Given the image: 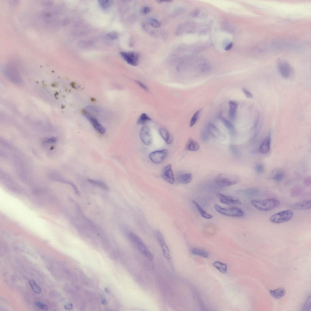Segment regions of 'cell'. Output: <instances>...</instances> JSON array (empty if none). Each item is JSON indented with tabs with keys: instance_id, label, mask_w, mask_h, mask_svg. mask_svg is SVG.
Masks as SVG:
<instances>
[{
	"instance_id": "cell-26",
	"label": "cell",
	"mask_w": 311,
	"mask_h": 311,
	"mask_svg": "<svg viewBox=\"0 0 311 311\" xmlns=\"http://www.w3.org/2000/svg\"><path fill=\"white\" fill-rule=\"evenodd\" d=\"M160 133L161 137L166 143L167 144H170L171 141L167 131L166 129L162 128L160 129Z\"/></svg>"
},
{
	"instance_id": "cell-8",
	"label": "cell",
	"mask_w": 311,
	"mask_h": 311,
	"mask_svg": "<svg viewBox=\"0 0 311 311\" xmlns=\"http://www.w3.org/2000/svg\"><path fill=\"white\" fill-rule=\"evenodd\" d=\"M167 154V150L164 149L152 152L150 154L149 157L153 162L156 164H159L164 160Z\"/></svg>"
},
{
	"instance_id": "cell-40",
	"label": "cell",
	"mask_w": 311,
	"mask_h": 311,
	"mask_svg": "<svg viewBox=\"0 0 311 311\" xmlns=\"http://www.w3.org/2000/svg\"><path fill=\"white\" fill-rule=\"evenodd\" d=\"M201 137L202 140L204 142H207L209 140V135L206 131H203L202 133Z\"/></svg>"
},
{
	"instance_id": "cell-34",
	"label": "cell",
	"mask_w": 311,
	"mask_h": 311,
	"mask_svg": "<svg viewBox=\"0 0 311 311\" xmlns=\"http://www.w3.org/2000/svg\"><path fill=\"white\" fill-rule=\"evenodd\" d=\"M148 22L152 27L154 28H159L160 26V24L159 21L154 18H149Z\"/></svg>"
},
{
	"instance_id": "cell-29",
	"label": "cell",
	"mask_w": 311,
	"mask_h": 311,
	"mask_svg": "<svg viewBox=\"0 0 311 311\" xmlns=\"http://www.w3.org/2000/svg\"><path fill=\"white\" fill-rule=\"evenodd\" d=\"M29 283L34 292L38 294L41 293V290L35 281L33 280H31L29 281Z\"/></svg>"
},
{
	"instance_id": "cell-24",
	"label": "cell",
	"mask_w": 311,
	"mask_h": 311,
	"mask_svg": "<svg viewBox=\"0 0 311 311\" xmlns=\"http://www.w3.org/2000/svg\"><path fill=\"white\" fill-rule=\"evenodd\" d=\"M242 193L248 197H253L258 195L259 191L254 188L247 189L241 191Z\"/></svg>"
},
{
	"instance_id": "cell-17",
	"label": "cell",
	"mask_w": 311,
	"mask_h": 311,
	"mask_svg": "<svg viewBox=\"0 0 311 311\" xmlns=\"http://www.w3.org/2000/svg\"><path fill=\"white\" fill-rule=\"evenodd\" d=\"M229 105L228 116L231 119L234 120L236 117L238 104L236 102L232 101L229 102Z\"/></svg>"
},
{
	"instance_id": "cell-43",
	"label": "cell",
	"mask_w": 311,
	"mask_h": 311,
	"mask_svg": "<svg viewBox=\"0 0 311 311\" xmlns=\"http://www.w3.org/2000/svg\"><path fill=\"white\" fill-rule=\"evenodd\" d=\"M242 91L246 96L248 98H252L253 96L249 91L245 88L242 89Z\"/></svg>"
},
{
	"instance_id": "cell-45",
	"label": "cell",
	"mask_w": 311,
	"mask_h": 311,
	"mask_svg": "<svg viewBox=\"0 0 311 311\" xmlns=\"http://www.w3.org/2000/svg\"><path fill=\"white\" fill-rule=\"evenodd\" d=\"M150 11V9L148 7H144L142 10V13L144 14H145L149 12Z\"/></svg>"
},
{
	"instance_id": "cell-4",
	"label": "cell",
	"mask_w": 311,
	"mask_h": 311,
	"mask_svg": "<svg viewBox=\"0 0 311 311\" xmlns=\"http://www.w3.org/2000/svg\"><path fill=\"white\" fill-rule=\"evenodd\" d=\"M214 207L218 212L225 216L240 217L244 215L243 212L241 209L237 207L224 208L218 205H215Z\"/></svg>"
},
{
	"instance_id": "cell-18",
	"label": "cell",
	"mask_w": 311,
	"mask_h": 311,
	"mask_svg": "<svg viewBox=\"0 0 311 311\" xmlns=\"http://www.w3.org/2000/svg\"><path fill=\"white\" fill-rule=\"evenodd\" d=\"M186 149L191 151H197L200 149V146L198 143L193 139H190L186 146Z\"/></svg>"
},
{
	"instance_id": "cell-19",
	"label": "cell",
	"mask_w": 311,
	"mask_h": 311,
	"mask_svg": "<svg viewBox=\"0 0 311 311\" xmlns=\"http://www.w3.org/2000/svg\"><path fill=\"white\" fill-rule=\"evenodd\" d=\"M221 120L224 125L228 130L230 134L233 136H235L236 134V131L233 124L225 118L222 117Z\"/></svg>"
},
{
	"instance_id": "cell-2",
	"label": "cell",
	"mask_w": 311,
	"mask_h": 311,
	"mask_svg": "<svg viewBox=\"0 0 311 311\" xmlns=\"http://www.w3.org/2000/svg\"><path fill=\"white\" fill-rule=\"evenodd\" d=\"M240 179L236 175L228 173H222L218 174L215 177L216 184L221 187H226L238 183Z\"/></svg>"
},
{
	"instance_id": "cell-12",
	"label": "cell",
	"mask_w": 311,
	"mask_h": 311,
	"mask_svg": "<svg viewBox=\"0 0 311 311\" xmlns=\"http://www.w3.org/2000/svg\"><path fill=\"white\" fill-rule=\"evenodd\" d=\"M140 136L143 143L145 145H150L152 142V137L149 128L144 126L141 129L140 132Z\"/></svg>"
},
{
	"instance_id": "cell-7",
	"label": "cell",
	"mask_w": 311,
	"mask_h": 311,
	"mask_svg": "<svg viewBox=\"0 0 311 311\" xmlns=\"http://www.w3.org/2000/svg\"><path fill=\"white\" fill-rule=\"evenodd\" d=\"M155 234L164 256L167 259L170 260V251L163 235L159 230L156 231Z\"/></svg>"
},
{
	"instance_id": "cell-41",
	"label": "cell",
	"mask_w": 311,
	"mask_h": 311,
	"mask_svg": "<svg viewBox=\"0 0 311 311\" xmlns=\"http://www.w3.org/2000/svg\"><path fill=\"white\" fill-rule=\"evenodd\" d=\"M34 304L37 306L39 307L42 309L46 310L48 309V307L47 305L43 304L40 302H36L34 303Z\"/></svg>"
},
{
	"instance_id": "cell-3",
	"label": "cell",
	"mask_w": 311,
	"mask_h": 311,
	"mask_svg": "<svg viewBox=\"0 0 311 311\" xmlns=\"http://www.w3.org/2000/svg\"><path fill=\"white\" fill-rule=\"evenodd\" d=\"M251 203L258 209L263 211L271 210L278 207L280 203L279 200L274 199L263 200H253Z\"/></svg>"
},
{
	"instance_id": "cell-13",
	"label": "cell",
	"mask_w": 311,
	"mask_h": 311,
	"mask_svg": "<svg viewBox=\"0 0 311 311\" xmlns=\"http://www.w3.org/2000/svg\"><path fill=\"white\" fill-rule=\"evenodd\" d=\"M85 115L96 131L101 134H104L105 133V129L96 118L88 114H86Z\"/></svg>"
},
{
	"instance_id": "cell-27",
	"label": "cell",
	"mask_w": 311,
	"mask_h": 311,
	"mask_svg": "<svg viewBox=\"0 0 311 311\" xmlns=\"http://www.w3.org/2000/svg\"><path fill=\"white\" fill-rule=\"evenodd\" d=\"M213 266L222 273H225L227 271V266L225 264L219 261H216L213 263Z\"/></svg>"
},
{
	"instance_id": "cell-20",
	"label": "cell",
	"mask_w": 311,
	"mask_h": 311,
	"mask_svg": "<svg viewBox=\"0 0 311 311\" xmlns=\"http://www.w3.org/2000/svg\"><path fill=\"white\" fill-rule=\"evenodd\" d=\"M271 295L274 298L279 299L284 296L286 293V291L283 288H280L275 290H270Z\"/></svg>"
},
{
	"instance_id": "cell-23",
	"label": "cell",
	"mask_w": 311,
	"mask_h": 311,
	"mask_svg": "<svg viewBox=\"0 0 311 311\" xmlns=\"http://www.w3.org/2000/svg\"><path fill=\"white\" fill-rule=\"evenodd\" d=\"M284 173L283 171L280 169L274 170L272 172V179L276 182H280L283 179Z\"/></svg>"
},
{
	"instance_id": "cell-35",
	"label": "cell",
	"mask_w": 311,
	"mask_h": 311,
	"mask_svg": "<svg viewBox=\"0 0 311 311\" xmlns=\"http://www.w3.org/2000/svg\"><path fill=\"white\" fill-rule=\"evenodd\" d=\"M230 149L233 154L236 157H238L240 155V153L237 146L234 145H230Z\"/></svg>"
},
{
	"instance_id": "cell-47",
	"label": "cell",
	"mask_w": 311,
	"mask_h": 311,
	"mask_svg": "<svg viewBox=\"0 0 311 311\" xmlns=\"http://www.w3.org/2000/svg\"><path fill=\"white\" fill-rule=\"evenodd\" d=\"M102 303L104 305H106L107 304V301L105 298H102Z\"/></svg>"
},
{
	"instance_id": "cell-37",
	"label": "cell",
	"mask_w": 311,
	"mask_h": 311,
	"mask_svg": "<svg viewBox=\"0 0 311 311\" xmlns=\"http://www.w3.org/2000/svg\"><path fill=\"white\" fill-rule=\"evenodd\" d=\"M264 166L263 164H259L256 166L255 170L257 173L261 174L264 172Z\"/></svg>"
},
{
	"instance_id": "cell-42",
	"label": "cell",
	"mask_w": 311,
	"mask_h": 311,
	"mask_svg": "<svg viewBox=\"0 0 311 311\" xmlns=\"http://www.w3.org/2000/svg\"><path fill=\"white\" fill-rule=\"evenodd\" d=\"M224 49L226 50H228L231 49L233 46V43L230 41H225L224 43Z\"/></svg>"
},
{
	"instance_id": "cell-1",
	"label": "cell",
	"mask_w": 311,
	"mask_h": 311,
	"mask_svg": "<svg viewBox=\"0 0 311 311\" xmlns=\"http://www.w3.org/2000/svg\"><path fill=\"white\" fill-rule=\"evenodd\" d=\"M130 241L142 254L151 261L153 259V254L150 251L142 239L137 235L132 232H129L128 234Z\"/></svg>"
},
{
	"instance_id": "cell-15",
	"label": "cell",
	"mask_w": 311,
	"mask_h": 311,
	"mask_svg": "<svg viewBox=\"0 0 311 311\" xmlns=\"http://www.w3.org/2000/svg\"><path fill=\"white\" fill-rule=\"evenodd\" d=\"M271 138L270 137L266 138L260 145L259 151L261 154H265L268 153L270 149Z\"/></svg>"
},
{
	"instance_id": "cell-6",
	"label": "cell",
	"mask_w": 311,
	"mask_h": 311,
	"mask_svg": "<svg viewBox=\"0 0 311 311\" xmlns=\"http://www.w3.org/2000/svg\"><path fill=\"white\" fill-rule=\"evenodd\" d=\"M120 54L123 59L129 64L134 66L138 65L139 56L137 53L133 51L121 52Z\"/></svg>"
},
{
	"instance_id": "cell-48",
	"label": "cell",
	"mask_w": 311,
	"mask_h": 311,
	"mask_svg": "<svg viewBox=\"0 0 311 311\" xmlns=\"http://www.w3.org/2000/svg\"><path fill=\"white\" fill-rule=\"evenodd\" d=\"M105 292L107 293H108L109 292V290L107 288L105 289Z\"/></svg>"
},
{
	"instance_id": "cell-11",
	"label": "cell",
	"mask_w": 311,
	"mask_h": 311,
	"mask_svg": "<svg viewBox=\"0 0 311 311\" xmlns=\"http://www.w3.org/2000/svg\"><path fill=\"white\" fill-rule=\"evenodd\" d=\"M216 196L221 202L226 205L241 204L240 201L234 197L227 196L220 193H217Z\"/></svg>"
},
{
	"instance_id": "cell-32",
	"label": "cell",
	"mask_w": 311,
	"mask_h": 311,
	"mask_svg": "<svg viewBox=\"0 0 311 311\" xmlns=\"http://www.w3.org/2000/svg\"><path fill=\"white\" fill-rule=\"evenodd\" d=\"M99 4L100 7L103 10H106L109 9L111 5V3L109 1H100Z\"/></svg>"
},
{
	"instance_id": "cell-30",
	"label": "cell",
	"mask_w": 311,
	"mask_h": 311,
	"mask_svg": "<svg viewBox=\"0 0 311 311\" xmlns=\"http://www.w3.org/2000/svg\"><path fill=\"white\" fill-rule=\"evenodd\" d=\"M208 128L209 132L212 136L215 137L218 136L219 134V131L217 128L213 124H209Z\"/></svg>"
},
{
	"instance_id": "cell-46",
	"label": "cell",
	"mask_w": 311,
	"mask_h": 311,
	"mask_svg": "<svg viewBox=\"0 0 311 311\" xmlns=\"http://www.w3.org/2000/svg\"><path fill=\"white\" fill-rule=\"evenodd\" d=\"M64 307L65 309L68 310L71 309L72 308V305L71 304H67Z\"/></svg>"
},
{
	"instance_id": "cell-14",
	"label": "cell",
	"mask_w": 311,
	"mask_h": 311,
	"mask_svg": "<svg viewBox=\"0 0 311 311\" xmlns=\"http://www.w3.org/2000/svg\"><path fill=\"white\" fill-rule=\"evenodd\" d=\"M290 208L296 210H302L310 209L311 208V201L306 200L292 204L290 206Z\"/></svg>"
},
{
	"instance_id": "cell-9",
	"label": "cell",
	"mask_w": 311,
	"mask_h": 311,
	"mask_svg": "<svg viewBox=\"0 0 311 311\" xmlns=\"http://www.w3.org/2000/svg\"><path fill=\"white\" fill-rule=\"evenodd\" d=\"M161 176L162 178L166 182L171 184L174 183V177L170 164L167 165L164 167Z\"/></svg>"
},
{
	"instance_id": "cell-5",
	"label": "cell",
	"mask_w": 311,
	"mask_h": 311,
	"mask_svg": "<svg viewBox=\"0 0 311 311\" xmlns=\"http://www.w3.org/2000/svg\"><path fill=\"white\" fill-rule=\"evenodd\" d=\"M293 215V212L289 210L283 211L276 213L271 216L270 220L276 224L283 223L290 220Z\"/></svg>"
},
{
	"instance_id": "cell-31",
	"label": "cell",
	"mask_w": 311,
	"mask_h": 311,
	"mask_svg": "<svg viewBox=\"0 0 311 311\" xmlns=\"http://www.w3.org/2000/svg\"><path fill=\"white\" fill-rule=\"evenodd\" d=\"M201 110L200 109L198 110L193 116L190 122V125L191 128L198 121Z\"/></svg>"
},
{
	"instance_id": "cell-44",
	"label": "cell",
	"mask_w": 311,
	"mask_h": 311,
	"mask_svg": "<svg viewBox=\"0 0 311 311\" xmlns=\"http://www.w3.org/2000/svg\"><path fill=\"white\" fill-rule=\"evenodd\" d=\"M136 83L138 84L143 89H144L146 91H148L149 89L148 88L142 83L139 81H136Z\"/></svg>"
},
{
	"instance_id": "cell-21",
	"label": "cell",
	"mask_w": 311,
	"mask_h": 311,
	"mask_svg": "<svg viewBox=\"0 0 311 311\" xmlns=\"http://www.w3.org/2000/svg\"><path fill=\"white\" fill-rule=\"evenodd\" d=\"M193 202L196 207L199 213L203 217L207 219H210L212 218V216L204 210L196 201L193 200Z\"/></svg>"
},
{
	"instance_id": "cell-36",
	"label": "cell",
	"mask_w": 311,
	"mask_h": 311,
	"mask_svg": "<svg viewBox=\"0 0 311 311\" xmlns=\"http://www.w3.org/2000/svg\"><path fill=\"white\" fill-rule=\"evenodd\" d=\"M118 37V34L115 32H112L107 34L106 36V38L110 40H113L116 39Z\"/></svg>"
},
{
	"instance_id": "cell-33",
	"label": "cell",
	"mask_w": 311,
	"mask_h": 311,
	"mask_svg": "<svg viewBox=\"0 0 311 311\" xmlns=\"http://www.w3.org/2000/svg\"><path fill=\"white\" fill-rule=\"evenodd\" d=\"M302 310L308 311L311 309V298L310 296H309L303 304L302 308Z\"/></svg>"
},
{
	"instance_id": "cell-28",
	"label": "cell",
	"mask_w": 311,
	"mask_h": 311,
	"mask_svg": "<svg viewBox=\"0 0 311 311\" xmlns=\"http://www.w3.org/2000/svg\"><path fill=\"white\" fill-rule=\"evenodd\" d=\"M151 119L146 114H142L139 118L137 124L143 125L145 124L147 122L151 121Z\"/></svg>"
},
{
	"instance_id": "cell-25",
	"label": "cell",
	"mask_w": 311,
	"mask_h": 311,
	"mask_svg": "<svg viewBox=\"0 0 311 311\" xmlns=\"http://www.w3.org/2000/svg\"><path fill=\"white\" fill-rule=\"evenodd\" d=\"M192 251L193 254L195 255L205 258H207L209 257V253L206 251L201 249L193 248H192Z\"/></svg>"
},
{
	"instance_id": "cell-10",
	"label": "cell",
	"mask_w": 311,
	"mask_h": 311,
	"mask_svg": "<svg viewBox=\"0 0 311 311\" xmlns=\"http://www.w3.org/2000/svg\"><path fill=\"white\" fill-rule=\"evenodd\" d=\"M278 67L280 73L283 78L287 79L290 77L291 73V68L288 62L285 60L280 61Z\"/></svg>"
},
{
	"instance_id": "cell-39",
	"label": "cell",
	"mask_w": 311,
	"mask_h": 311,
	"mask_svg": "<svg viewBox=\"0 0 311 311\" xmlns=\"http://www.w3.org/2000/svg\"><path fill=\"white\" fill-rule=\"evenodd\" d=\"M222 27L223 30L228 32H232L233 29L230 26L226 23H224L222 24Z\"/></svg>"
},
{
	"instance_id": "cell-16",
	"label": "cell",
	"mask_w": 311,
	"mask_h": 311,
	"mask_svg": "<svg viewBox=\"0 0 311 311\" xmlns=\"http://www.w3.org/2000/svg\"><path fill=\"white\" fill-rule=\"evenodd\" d=\"M193 176L190 173L180 174L178 176L177 179L178 181L183 184H187L190 183L192 179Z\"/></svg>"
},
{
	"instance_id": "cell-22",
	"label": "cell",
	"mask_w": 311,
	"mask_h": 311,
	"mask_svg": "<svg viewBox=\"0 0 311 311\" xmlns=\"http://www.w3.org/2000/svg\"><path fill=\"white\" fill-rule=\"evenodd\" d=\"M88 181L90 183L98 186L103 190L105 191L109 190V188L107 185L102 181L90 179H88Z\"/></svg>"
},
{
	"instance_id": "cell-38",
	"label": "cell",
	"mask_w": 311,
	"mask_h": 311,
	"mask_svg": "<svg viewBox=\"0 0 311 311\" xmlns=\"http://www.w3.org/2000/svg\"><path fill=\"white\" fill-rule=\"evenodd\" d=\"M202 11L201 10L199 9H196L192 12L191 15L195 17H201V15L202 16L203 15L202 14Z\"/></svg>"
}]
</instances>
